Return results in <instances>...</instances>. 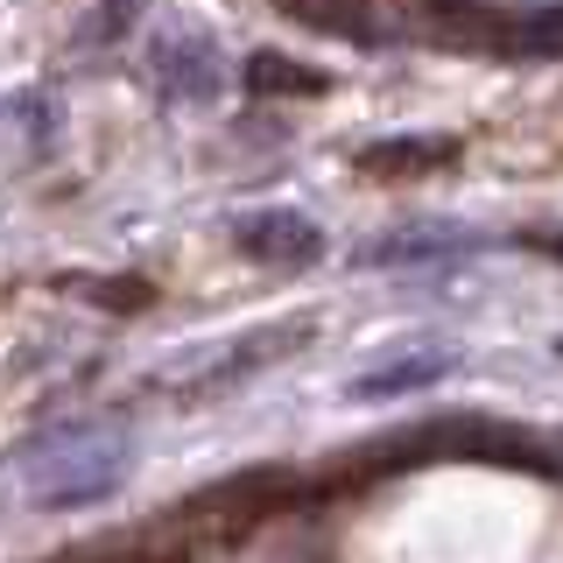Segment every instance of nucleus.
<instances>
[{
    "instance_id": "nucleus-2",
    "label": "nucleus",
    "mask_w": 563,
    "mask_h": 563,
    "mask_svg": "<svg viewBox=\"0 0 563 563\" xmlns=\"http://www.w3.org/2000/svg\"><path fill=\"white\" fill-rule=\"evenodd\" d=\"M246 261H268V268H310L324 254V233L303 219V211H254V219L233 225Z\"/></svg>"
},
{
    "instance_id": "nucleus-7",
    "label": "nucleus",
    "mask_w": 563,
    "mask_h": 563,
    "mask_svg": "<svg viewBox=\"0 0 563 563\" xmlns=\"http://www.w3.org/2000/svg\"><path fill=\"white\" fill-rule=\"evenodd\" d=\"M246 85H254V92H324V70H296L282 57H254L246 64Z\"/></svg>"
},
{
    "instance_id": "nucleus-4",
    "label": "nucleus",
    "mask_w": 563,
    "mask_h": 563,
    "mask_svg": "<svg viewBox=\"0 0 563 563\" xmlns=\"http://www.w3.org/2000/svg\"><path fill=\"white\" fill-rule=\"evenodd\" d=\"M451 374H457V352L451 345H422V352H401V360H387V366H366L345 395L352 401H395V395H422V387H437Z\"/></svg>"
},
{
    "instance_id": "nucleus-6",
    "label": "nucleus",
    "mask_w": 563,
    "mask_h": 563,
    "mask_svg": "<svg viewBox=\"0 0 563 563\" xmlns=\"http://www.w3.org/2000/svg\"><path fill=\"white\" fill-rule=\"evenodd\" d=\"M457 155V141H380V148H366L360 155V169L366 176H422V169H437V163H451Z\"/></svg>"
},
{
    "instance_id": "nucleus-5",
    "label": "nucleus",
    "mask_w": 563,
    "mask_h": 563,
    "mask_svg": "<svg viewBox=\"0 0 563 563\" xmlns=\"http://www.w3.org/2000/svg\"><path fill=\"white\" fill-rule=\"evenodd\" d=\"M303 331H310V324H275V331H254V339L225 345V360H211L205 374H190V380H184V395L198 401V395H219V387H233V380H246V374H261V366L282 360L289 345H303Z\"/></svg>"
},
{
    "instance_id": "nucleus-8",
    "label": "nucleus",
    "mask_w": 563,
    "mask_h": 563,
    "mask_svg": "<svg viewBox=\"0 0 563 563\" xmlns=\"http://www.w3.org/2000/svg\"><path fill=\"white\" fill-rule=\"evenodd\" d=\"M556 352H563V345H556Z\"/></svg>"
},
{
    "instance_id": "nucleus-1",
    "label": "nucleus",
    "mask_w": 563,
    "mask_h": 563,
    "mask_svg": "<svg viewBox=\"0 0 563 563\" xmlns=\"http://www.w3.org/2000/svg\"><path fill=\"white\" fill-rule=\"evenodd\" d=\"M14 465H22L29 479V500L43 507H92L106 500L120 479H128L134 465V437L120 430V422H57V430L29 437L22 451H14Z\"/></svg>"
},
{
    "instance_id": "nucleus-3",
    "label": "nucleus",
    "mask_w": 563,
    "mask_h": 563,
    "mask_svg": "<svg viewBox=\"0 0 563 563\" xmlns=\"http://www.w3.org/2000/svg\"><path fill=\"white\" fill-rule=\"evenodd\" d=\"M148 70L169 99H219V43H205V35H163Z\"/></svg>"
}]
</instances>
